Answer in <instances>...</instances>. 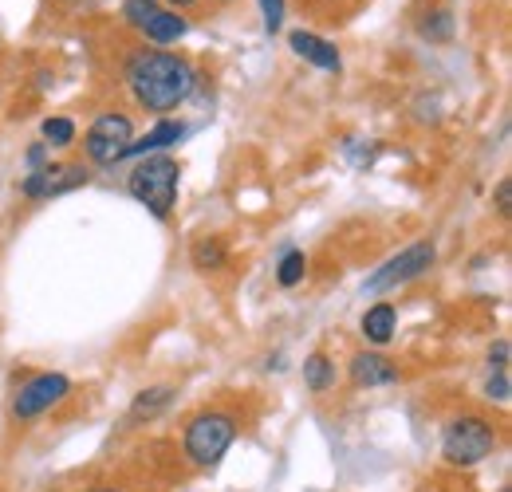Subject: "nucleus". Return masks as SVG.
<instances>
[{"label":"nucleus","mask_w":512,"mask_h":492,"mask_svg":"<svg viewBox=\"0 0 512 492\" xmlns=\"http://www.w3.org/2000/svg\"><path fill=\"white\" fill-rule=\"evenodd\" d=\"M422 36H426V40H434V44H446V40H453V16H449L446 8L430 12V16L422 20Z\"/></svg>","instance_id":"nucleus-16"},{"label":"nucleus","mask_w":512,"mask_h":492,"mask_svg":"<svg viewBox=\"0 0 512 492\" xmlns=\"http://www.w3.org/2000/svg\"><path fill=\"white\" fill-rule=\"evenodd\" d=\"M44 138H48L52 146H67V142L75 138V123H71V119H48V123H44Z\"/></svg>","instance_id":"nucleus-20"},{"label":"nucleus","mask_w":512,"mask_h":492,"mask_svg":"<svg viewBox=\"0 0 512 492\" xmlns=\"http://www.w3.org/2000/svg\"><path fill=\"white\" fill-rule=\"evenodd\" d=\"M154 12H158V0H127L123 4V16H127V24H134V28H142Z\"/></svg>","instance_id":"nucleus-19"},{"label":"nucleus","mask_w":512,"mask_h":492,"mask_svg":"<svg viewBox=\"0 0 512 492\" xmlns=\"http://www.w3.org/2000/svg\"><path fill=\"white\" fill-rule=\"evenodd\" d=\"M95 492H115V489H95Z\"/></svg>","instance_id":"nucleus-27"},{"label":"nucleus","mask_w":512,"mask_h":492,"mask_svg":"<svg viewBox=\"0 0 512 492\" xmlns=\"http://www.w3.org/2000/svg\"><path fill=\"white\" fill-rule=\"evenodd\" d=\"M67 382L64 374H36V378H28L20 390H16V402H12V414L16 418H36V414H44V410H52L60 398H67Z\"/></svg>","instance_id":"nucleus-7"},{"label":"nucleus","mask_w":512,"mask_h":492,"mask_svg":"<svg viewBox=\"0 0 512 492\" xmlns=\"http://www.w3.org/2000/svg\"><path fill=\"white\" fill-rule=\"evenodd\" d=\"M170 402H174V386H150V390H142V394L134 398L130 418H134V422H150V418H158Z\"/></svg>","instance_id":"nucleus-13"},{"label":"nucleus","mask_w":512,"mask_h":492,"mask_svg":"<svg viewBox=\"0 0 512 492\" xmlns=\"http://www.w3.org/2000/svg\"><path fill=\"white\" fill-rule=\"evenodd\" d=\"M186 138V126L182 123H170V119H162V123L154 126L146 138H138V142H130L127 150H123V158H142V154H158V150H166V146H178Z\"/></svg>","instance_id":"nucleus-9"},{"label":"nucleus","mask_w":512,"mask_h":492,"mask_svg":"<svg viewBox=\"0 0 512 492\" xmlns=\"http://www.w3.org/2000/svg\"><path fill=\"white\" fill-rule=\"evenodd\" d=\"M304 272H308V256H304L300 248H288V252L280 256V264H276V280H280V288H296V284L304 280Z\"/></svg>","instance_id":"nucleus-14"},{"label":"nucleus","mask_w":512,"mask_h":492,"mask_svg":"<svg viewBox=\"0 0 512 492\" xmlns=\"http://www.w3.org/2000/svg\"><path fill=\"white\" fill-rule=\"evenodd\" d=\"M56 170L60 166H48V170H36L32 178H24V197H32V201H40V197H52V182H56Z\"/></svg>","instance_id":"nucleus-18"},{"label":"nucleus","mask_w":512,"mask_h":492,"mask_svg":"<svg viewBox=\"0 0 512 492\" xmlns=\"http://www.w3.org/2000/svg\"><path fill=\"white\" fill-rule=\"evenodd\" d=\"M509 355H512V347H509V339H497L493 347H489V363L497 370H505L509 367Z\"/></svg>","instance_id":"nucleus-23"},{"label":"nucleus","mask_w":512,"mask_h":492,"mask_svg":"<svg viewBox=\"0 0 512 492\" xmlns=\"http://www.w3.org/2000/svg\"><path fill=\"white\" fill-rule=\"evenodd\" d=\"M127 83L130 95L146 107V111H178L193 95V75L190 60L174 56V52H134L127 63Z\"/></svg>","instance_id":"nucleus-1"},{"label":"nucleus","mask_w":512,"mask_h":492,"mask_svg":"<svg viewBox=\"0 0 512 492\" xmlns=\"http://www.w3.org/2000/svg\"><path fill=\"white\" fill-rule=\"evenodd\" d=\"M186 20L178 16V12H166V8H158L146 24H142V36L146 40H154V44H174V40H182L186 36Z\"/></svg>","instance_id":"nucleus-11"},{"label":"nucleus","mask_w":512,"mask_h":492,"mask_svg":"<svg viewBox=\"0 0 512 492\" xmlns=\"http://www.w3.org/2000/svg\"><path fill=\"white\" fill-rule=\"evenodd\" d=\"M44 158H48V150H44V146L36 142V146L28 150V166H36V170H44Z\"/></svg>","instance_id":"nucleus-25"},{"label":"nucleus","mask_w":512,"mask_h":492,"mask_svg":"<svg viewBox=\"0 0 512 492\" xmlns=\"http://www.w3.org/2000/svg\"><path fill=\"white\" fill-rule=\"evenodd\" d=\"M237 437V422L229 414H197L186 430V453L197 465H217Z\"/></svg>","instance_id":"nucleus-4"},{"label":"nucleus","mask_w":512,"mask_h":492,"mask_svg":"<svg viewBox=\"0 0 512 492\" xmlns=\"http://www.w3.org/2000/svg\"><path fill=\"white\" fill-rule=\"evenodd\" d=\"M221 264H225V245L217 237H205V241L193 245V268L197 272H217Z\"/></svg>","instance_id":"nucleus-15"},{"label":"nucleus","mask_w":512,"mask_h":492,"mask_svg":"<svg viewBox=\"0 0 512 492\" xmlns=\"http://www.w3.org/2000/svg\"><path fill=\"white\" fill-rule=\"evenodd\" d=\"M331 378H335V367H331V359H327V355H312V359L304 363V382H308L312 390H327V386H331Z\"/></svg>","instance_id":"nucleus-17"},{"label":"nucleus","mask_w":512,"mask_h":492,"mask_svg":"<svg viewBox=\"0 0 512 492\" xmlns=\"http://www.w3.org/2000/svg\"><path fill=\"white\" fill-rule=\"evenodd\" d=\"M351 378L355 386H386L398 378V367L383 355H355L351 359Z\"/></svg>","instance_id":"nucleus-10"},{"label":"nucleus","mask_w":512,"mask_h":492,"mask_svg":"<svg viewBox=\"0 0 512 492\" xmlns=\"http://www.w3.org/2000/svg\"><path fill=\"white\" fill-rule=\"evenodd\" d=\"M394 323H398V311L394 304H375V308L363 315V335L371 339V343H390L394 339Z\"/></svg>","instance_id":"nucleus-12"},{"label":"nucleus","mask_w":512,"mask_h":492,"mask_svg":"<svg viewBox=\"0 0 512 492\" xmlns=\"http://www.w3.org/2000/svg\"><path fill=\"white\" fill-rule=\"evenodd\" d=\"M260 12H264V32L276 36L284 28V0H260Z\"/></svg>","instance_id":"nucleus-21"},{"label":"nucleus","mask_w":512,"mask_h":492,"mask_svg":"<svg viewBox=\"0 0 512 492\" xmlns=\"http://www.w3.org/2000/svg\"><path fill=\"white\" fill-rule=\"evenodd\" d=\"M485 390H489V398H493V402H509V374H505V370H497V374L489 378V386H485Z\"/></svg>","instance_id":"nucleus-22"},{"label":"nucleus","mask_w":512,"mask_h":492,"mask_svg":"<svg viewBox=\"0 0 512 492\" xmlns=\"http://www.w3.org/2000/svg\"><path fill=\"white\" fill-rule=\"evenodd\" d=\"M288 48H292L300 60L316 63V67H323V71H339V52H335V44L320 40L316 32H304V28H296V32L288 36Z\"/></svg>","instance_id":"nucleus-8"},{"label":"nucleus","mask_w":512,"mask_h":492,"mask_svg":"<svg viewBox=\"0 0 512 492\" xmlns=\"http://www.w3.org/2000/svg\"><path fill=\"white\" fill-rule=\"evenodd\" d=\"M130 142H134L130 119L119 115V111H111V115H99L91 123L87 138H83V150H87V158L95 166H115V162H123V150H127Z\"/></svg>","instance_id":"nucleus-5"},{"label":"nucleus","mask_w":512,"mask_h":492,"mask_svg":"<svg viewBox=\"0 0 512 492\" xmlns=\"http://www.w3.org/2000/svg\"><path fill=\"white\" fill-rule=\"evenodd\" d=\"M178 178H182V166L174 158H166V154H154V158H146V162H138L130 170L127 189L130 197L142 201L154 217H170L174 197H178Z\"/></svg>","instance_id":"nucleus-2"},{"label":"nucleus","mask_w":512,"mask_h":492,"mask_svg":"<svg viewBox=\"0 0 512 492\" xmlns=\"http://www.w3.org/2000/svg\"><path fill=\"white\" fill-rule=\"evenodd\" d=\"M170 4H178V8H186V4H197V0H170Z\"/></svg>","instance_id":"nucleus-26"},{"label":"nucleus","mask_w":512,"mask_h":492,"mask_svg":"<svg viewBox=\"0 0 512 492\" xmlns=\"http://www.w3.org/2000/svg\"><path fill=\"white\" fill-rule=\"evenodd\" d=\"M497 449V433L481 418H457L442 437V453L449 465H477Z\"/></svg>","instance_id":"nucleus-3"},{"label":"nucleus","mask_w":512,"mask_h":492,"mask_svg":"<svg viewBox=\"0 0 512 492\" xmlns=\"http://www.w3.org/2000/svg\"><path fill=\"white\" fill-rule=\"evenodd\" d=\"M497 213H501V217H509L512 213V182L509 178L497 185Z\"/></svg>","instance_id":"nucleus-24"},{"label":"nucleus","mask_w":512,"mask_h":492,"mask_svg":"<svg viewBox=\"0 0 512 492\" xmlns=\"http://www.w3.org/2000/svg\"><path fill=\"white\" fill-rule=\"evenodd\" d=\"M434 245L430 241H418V245L402 248L398 256H390L383 268L363 284V292H371V296H379V292H390V288H402V284H410V280H418L422 272H430V264H434Z\"/></svg>","instance_id":"nucleus-6"}]
</instances>
